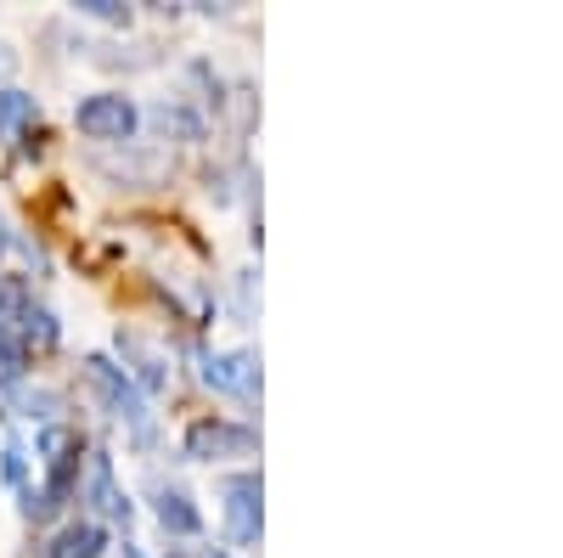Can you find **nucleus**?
Here are the masks:
<instances>
[{"mask_svg": "<svg viewBox=\"0 0 563 558\" xmlns=\"http://www.w3.org/2000/svg\"><path fill=\"white\" fill-rule=\"evenodd\" d=\"M85 384L102 395V406L119 417V424H130L135 446H153V412H147V395H141V390L124 379V366H113L108 355H85Z\"/></svg>", "mask_w": 563, "mask_h": 558, "instance_id": "f257e3e1", "label": "nucleus"}, {"mask_svg": "<svg viewBox=\"0 0 563 558\" xmlns=\"http://www.w3.org/2000/svg\"><path fill=\"white\" fill-rule=\"evenodd\" d=\"M74 124H79V135H90V142H130L141 113H135V102L124 97V90H97V97H85L74 108Z\"/></svg>", "mask_w": 563, "mask_h": 558, "instance_id": "f03ea898", "label": "nucleus"}, {"mask_svg": "<svg viewBox=\"0 0 563 558\" xmlns=\"http://www.w3.org/2000/svg\"><path fill=\"white\" fill-rule=\"evenodd\" d=\"M79 451H85V440L68 424H45L34 440V457L45 462V485L57 496H74V485H79Z\"/></svg>", "mask_w": 563, "mask_h": 558, "instance_id": "7ed1b4c3", "label": "nucleus"}, {"mask_svg": "<svg viewBox=\"0 0 563 558\" xmlns=\"http://www.w3.org/2000/svg\"><path fill=\"white\" fill-rule=\"evenodd\" d=\"M260 446V435L249 424H225V417H203L186 429V457L192 462H220V457H249Z\"/></svg>", "mask_w": 563, "mask_h": 558, "instance_id": "20e7f679", "label": "nucleus"}, {"mask_svg": "<svg viewBox=\"0 0 563 558\" xmlns=\"http://www.w3.org/2000/svg\"><path fill=\"white\" fill-rule=\"evenodd\" d=\"M220 496H225V530L238 547H254L260 541V474L243 469V474H225L220 480Z\"/></svg>", "mask_w": 563, "mask_h": 558, "instance_id": "39448f33", "label": "nucleus"}, {"mask_svg": "<svg viewBox=\"0 0 563 558\" xmlns=\"http://www.w3.org/2000/svg\"><path fill=\"white\" fill-rule=\"evenodd\" d=\"M85 496L97 502V514H102V519L130 525V514H135L130 496L113 485V457H108V451H90V457H85Z\"/></svg>", "mask_w": 563, "mask_h": 558, "instance_id": "423d86ee", "label": "nucleus"}, {"mask_svg": "<svg viewBox=\"0 0 563 558\" xmlns=\"http://www.w3.org/2000/svg\"><path fill=\"white\" fill-rule=\"evenodd\" d=\"M203 384L225 390V395H254L260 390V366L249 350H231V355H203Z\"/></svg>", "mask_w": 563, "mask_h": 558, "instance_id": "0eeeda50", "label": "nucleus"}, {"mask_svg": "<svg viewBox=\"0 0 563 558\" xmlns=\"http://www.w3.org/2000/svg\"><path fill=\"white\" fill-rule=\"evenodd\" d=\"M119 355H124V379L135 384V390H164L169 384V372H164V361L147 350V339L141 333H119Z\"/></svg>", "mask_w": 563, "mask_h": 558, "instance_id": "6e6552de", "label": "nucleus"}, {"mask_svg": "<svg viewBox=\"0 0 563 558\" xmlns=\"http://www.w3.org/2000/svg\"><path fill=\"white\" fill-rule=\"evenodd\" d=\"M102 552H108V530L97 519L63 525L52 541H45V558H102Z\"/></svg>", "mask_w": 563, "mask_h": 558, "instance_id": "1a4fd4ad", "label": "nucleus"}, {"mask_svg": "<svg viewBox=\"0 0 563 558\" xmlns=\"http://www.w3.org/2000/svg\"><path fill=\"white\" fill-rule=\"evenodd\" d=\"M34 124H40V102L29 97V90H18V85L0 90V142L18 147L23 130H34Z\"/></svg>", "mask_w": 563, "mask_h": 558, "instance_id": "9d476101", "label": "nucleus"}, {"mask_svg": "<svg viewBox=\"0 0 563 558\" xmlns=\"http://www.w3.org/2000/svg\"><path fill=\"white\" fill-rule=\"evenodd\" d=\"M12 339H18V350L29 355V350H52V344L63 339V328H57V316H52V310L29 299V310L18 316V328H12Z\"/></svg>", "mask_w": 563, "mask_h": 558, "instance_id": "9b49d317", "label": "nucleus"}, {"mask_svg": "<svg viewBox=\"0 0 563 558\" xmlns=\"http://www.w3.org/2000/svg\"><path fill=\"white\" fill-rule=\"evenodd\" d=\"M158 525L169 536H198L203 530V514L192 507V496H186V491H158Z\"/></svg>", "mask_w": 563, "mask_h": 558, "instance_id": "f8f14e48", "label": "nucleus"}, {"mask_svg": "<svg viewBox=\"0 0 563 558\" xmlns=\"http://www.w3.org/2000/svg\"><path fill=\"white\" fill-rule=\"evenodd\" d=\"M63 502H68V496H57L52 485H23V519L52 525V519L63 514Z\"/></svg>", "mask_w": 563, "mask_h": 558, "instance_id": "ddd939ff", "label": "nucleus"}, {"mask_svg": "<svg viewBox=\"0 0 563 558\" xmlns=\"http://www.w3.org/2000/svg\"><path fill=\"white\" fill-rule=\"evenodd\" d=\"M23 310H29V288L18 276H0V333H12Z\"/></svg>", "mask_w": 563, "mask_h": 558, "instance_id": "4468645a", "label": "nucleus"}, {"mask_svg": "<svg viewBox=\"0 0 563 558\" xmlns=\"http://www.w3.org/2000/svg\"><path fill=\"white\" fill-rule=\"evenodd\" d=\"M23 372H29V355L18 350V339H12V333H0V390L23 384Z\"/></svg>", "mask_w": 563, "mask_h": 558, "instance_id": "2eb2a0df", "label": "nucleus"}, {"mask_svg": "<svg viewBox=\"0 0 563 558\" xmlns=\"http://www.w3.org/2000/svg\"><path fill=\"white\" fill-rule=\"evenodd\" d=\"M0 480H7L12 491L29 485V451H23L18 440H7V451H0Z\"/></svg>", "mask_w": 563, "mask_h": 558, "instance_id": "dca6fc26", "label": "nucleus"}, {"mask_svg": "<svg viewBox=\"0 0 563 558\" xmlns=\"http://www.w3.org/2000/svg\"><path fill=\"white\" fill-rule=\"evenodd\" d=\"M79 12L102 23H130V7H119V0H79Z\"/></svg>", "mask_w": 563, "mask_h": 558, "instance_id": "f3484780", "label": "nucleus"}, {"mask_svg": "<svg viewBox=\"0 0 563 558\" xmlns=\"http://www.w3.org/2000/svg\"><path fill=\"white\" fill-rule=\"evenodd\" d=\"M169 558H198V552H169Z\"/></svg>", "mask_w": 563, "mask_h": 558, "instance_id": "a211bd4d", "label": "nucleus"}, {"mask_svg": "<svg viewBox=\"0 0 563 558\" xmlns=\"http://www.w3.org/2000/svg\"><path fill=\"white\" fill-rule=\"evenodd\" d=\"M124 558H141V552H135V547H124Z\"/></svg>", "mask_w": 563, "mask_h": 558, "instance_id": "6ab92c4d", "label": "nucleus"}, {"mask_svg": "<svg viewBox=\"0 0 563 558\" xmlns=\"http://www.w3.org/2000/svg\"><path fill=\"white\" fill-rule=\"evenodd\" d=\"M203 558H231V552H203Z\"/></svg>", "mask_w": 563, "mask_h": 558, "instance_id": "aec40b11", "label": "nucleus"}, {"mask_svg": "<svg viewBox=\"0 0 563 558\" xmlns=\"http://www.w3.org/2000/svg\"><path fill=\"white\" fill-rule=\"evenodd\" d=\"M0 417H7V412H0Z\"/></svg>", "mask_w": 563, "mask_h": 558, "instance_id": "412c9836", "label": "nucleus"}]
</instances>
